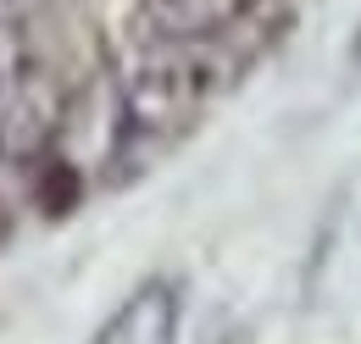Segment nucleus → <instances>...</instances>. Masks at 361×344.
<instances>
[{
  "mask_svg": "<svg viewBox=\"0 0 361 344\" xmlns=\"http://www.w3.org/2000/svg\"><path fill=\"white\" fill-rule=\"evenodd\" d=\"M256 67V50L233 39H139L128 34L117 56V150L167 145L189 133L217 100H228Z\"/></svg>",
  "mask_w": 361,
  "mask_h": 344,
  "instance_id": "f257e3e1",
  "label": "nucleus"
},
{
  "mask_svg": "<svg viewBox=\"0 0 361 344\" xmlns=\"http://www.w3.org/2000/svg\"><path fill=\"white\" fill-rule=\"evenodd\" d=\"M61 123L67 84L34 39V17L0 11V150L34 178V167L56 150Z\"/></svg>",
  "mask_w": 361,
  "mask_h": 344,
  "instance_id": "f03ea898",
  "label": "nucleus"
},
{
  "mask_svg": "<svg viewBox=\"0 0 361 344\" xmlns=\"http://www.w3.org/2000/svg\"><path fill=\"white\" fill-rule=\"evenodd\" d=\"M289 28L283 0H134L128 34L139 39H233L245 50H267Z\"/></svg>",
  "mask_w": 361,
  "mask_h": 344,
  "instance_id": "7ed1b4c3",
  "label": "nucleus"
},
{
  "mask_svg": "<svg viewBox=\"0 0 361 344\" xmlns=\"http://www.w3.org/2000/svg\"><path fill=\"white\" fill-rule=\"evenodd\" d=\"M173 322H178V283H145L134 300L94 333V344H167Z\"/></svg>",
  "mask_w": 361,
  "mask_h": 344,
  "instance_id": "20e7f679",
  "label": "nucleus"
},
{
  "mask_svg": "<svg viewBox=\"0 0 361 344\" xmlns=\"http://www.w3.org/2000/svg\"><path fill=\"white\" fill-rule=\"evenodd\" d=\"M45 0H0V11H17V17H34Z\"/></svg>",
  "mask_w": 361,
  "mask_h": 344,
  "instance_id": "39448f33",
  "label": "nucleus"
},
{
  "mask_svg": "<svg viewBox=\"0 0 361 344\" xmlns=\"http://www.w3.org/2000/svg\"><path fill=\"white\" fill-rule=\"evenodd\" d=\"M350 61H361V28H356V39H350Z\"/></svg>",
  "mask_w": 361,
  "mask_h": 344,
  "instance_id": "423d86ee",
  "label": "nucleus"
},
{
  "mask_svg": "<svg viewBox=\"0 0 361 344\" xmlns=\"http://www.w3.org/2000/svg\"><path fill=\"white\" fill-rule=\"evenodd\" d=\"M223 344H245V339H223Z\"/></svg>",
  "mask_w": 361,
  "mask_h": 344,
  "instance_id": "0eeeda50",
  "label": "nucleus"
}]
</instances>
